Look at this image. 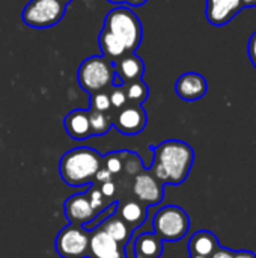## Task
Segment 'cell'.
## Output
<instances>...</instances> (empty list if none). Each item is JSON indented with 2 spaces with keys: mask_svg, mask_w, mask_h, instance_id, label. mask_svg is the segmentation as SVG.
Listing matches in <instances>:
<instances>
[{
  "mask_svg": "<svg viewBox=\"0 0 256 258\" xmlns=\"http://www.w3.org/2000/svg\"><path fill=\"white\" fill-rule=\"evenodd\" d=\"M235 258H256V255L252 251H237Z\"/></svg>",
  "mask_w": 256,
  "mask_h": 258,
  "instance_id": "obj_31",
  "label": "cell"
},
{
  "mask_svg": "<svg viewBox=\"0 0 256 258\" xmlns=\"http://www.w3.org/2000/svg\"><path fill=\"white\" fill-rule=\"evenodd\" d=\"M127 153H128V150H122V151H112V153L103 156V166L112 175L122 172L124 171V159H125Z\"/></svg>",
  "mask_w": 256,
  "mask_h": 258,
  "instance_id": "obj_22",
  "label": "cell"
},
{
  "mask_svg": "<svg viewBox=\"0 0 256 258\" xmlns=\"http://www.w3.org/2000/svg\"><path fill=\"white\" fill-rule=\"evenodd\" d=\"M208 91L207 79L199 73H184L175 83L177 95L184 101L201 100Z\"/></svg>",
  "mask_w": 256,
  "mask_h": 258,
  "instance_id": "obj_13",
  "label": "cell"
},
{
  "mask_svg": "<svg viewBox=\"0 0 256 258\" xmlns=\"http://www.w3.org/2000/svg\"><path fill=\"white\" fill-rule=\"evenodd\" d=\"M59 2H60V3H63V5L66 6V5H69V3H71L72 0H59Z\"/></svg>",
  "mask_w": 256,
  "mask_h": 258,
  "instance_id": "obj_35",
  "label": "cell"
},
{
  "mask_svg": "<svg viewBox=\"0 0 256 258\" xmlns=\"http://www.w3.org/2000/svg\"><path fill=\"white\" fill-rule=\"evenodd\" d=\"M244 9L241 0H207L205 15L210 24L225 26Z\"/></svg>",
  "mask_w": 256,
  "mask_h": 258,
  "instance_id": "obj_12",
  "label": "cell"
},
{
  "mask_svg": "<svg viewBox=\"0 0 256 258\" xmlns=\"http://www.w3.org/2000/svg\"><path fill=\"white\" fill-rule=\"evenodd\" d=\"M190 258H210V257H190Z\"/></svg>",
  "mask_w": 256,
  "mask_h": 258,
  "instance_id": "obj_36",
  "label": "cell"
},
{
  "mask_svg": "<svg viewBox=\"0 0 256 258\" xmlns=\"http://www.w3.org/2000/svg\"><path fill=\"white\" fill-rule=\"evenodd\" d=\"M109 92V97H110V104H112V113L115 110H119L121 107L127 106L128 104V100H127V94H125V88L124 85H112V88L107 91Z\"/></svg>",
  "mask_w": 256,
  "mask_h": 258,
  "instance_id": "obj_24",
  "label": "cell"
},
{
  "mask_svg": "<svg viewBox=\"0 0 256 258\" xmlns=\"http://www.w3.org/2000/svg\"><path fill=\"white\" fill-rule=\"evenodd\" d=\"M98 227L106 234H109L113 240H116L119 245H122V246H125L130 242V239H131L133 230L121 219V216L116 212L113 215L107 216Z\"/></svg>",
  "mask_w": 256,
  "mask_h": 258,
  "instance_id": "obj_19",
  "label": "cell"
},
{
  "mask_svg": "<svg viewBox=\"0 0 256 258\" xmlns=\"http://www.w3.org/2000/svg\"><path fill=\"white\" fill-rule=\"evenodd\" d=\"M66 6L59 0H30L21 14L23 21L33 29L56 26L65 15Z\"/></svg>",
  "mask_w": 256,
  "mask_h": 258,
  "instance_id": "obj_6",
  "label": "cell"
},
{
  "mask_svg": "<svg viewBox=\"0 0 256 258\" xmlns=\"http://www.w3.org/2000/svg\"><path fill=\"white\" fill-rule=\"evenodd\" d=\"M247 54H249V59L250 62L253 63L256 70V30L250 35L249 38V42H247Z\"/></svg>",
  "mask_w": 256,
  "mask_h": 258,
  "instance_id": "obj_28",
  "label": "cell"
},
{
  "mask_svg": "<svg viewBox=\"0 0 256 258\" xmlns=\"http://www.w3.org/2000/svg\"><path fill=\"white\" fill-rule=\"evenodd\" d=\"M107 2H110V3H127L128 0H107Z\"/></svg>",
  "mask_w": 256,
  "mask_h": 258,
  "instance_id": "obj_34",
  "label": "cell"
},
{
  "mask_svg": "<svg viewBox=\"0 0 256 258\" xmlns=\"http://www.w3.org/2000/svg\"><path fill=\"white\" fill-rule=\"evenodd\" d=\"M89 122H91V132L92 136H103L106 135L112 127V115L104 112H95L89 110Z\"/></svg>",
  "mask_w": 256,
  "mask_h": 258,
  "instance_id": "obj_21",
  "label": "cell"
},
{
  "mask_svg": "<svg viewBox=\"0 0 256 258\" xmlns=\"http://www.w3.org/2000/svg\"><path fill=\"white\" fill-rule=\"evenodd\" d=\"M65 130L68 136L74 141H86L92 136L91 122H89V110L74 109L63 119Z\"/></svg>",
  "mask_w": 256,
  "mask_h": 258,
  "instance_id": "obj_15",
  "label": "cell"
},
{
  "mask_svg": "<svg viewBox=\"0 0 256 258\" xmlns=\"http://www.w3.org/2000/svg\"><path fill=\"white\" fill-rule=\"evenodd\" d=\"M91 231L81 225L68 224L54 240L56 252L60 258H88Z\"/></svg>",
  "mask_w": 256,
  "mask_h": 258,
  "instance_id": "obj_7",
  "label": "cell"
},
{
  "mask_svg": "<svg viewBox=\"0 0 256 258\" xmlns=\"http://www.w3.org/2000/svg\"><path fill=\"white\" fill-rule=\"evenodd\" d=\"M63 210H65V216L68 219L69 224L74 225H88L91 224L95 218H98L97 212L92 209L88 192L83 194H75L71 195L69 198H66L65 204H63Z\"/></svg>",
  "mask_w": 256,
  "mask_h": 258,
  "instance_id": "obj_11",
  "label": "cell"
},
{
  "mask_svg": "<svg viewBox=\"0 0 256 258\" xmlns=\"http://www.w3.org/2000/svg\"><path fill=\"white\" fill-rule=\"evenodd\" d=\"M88 197H89V201H91V206H92V209L97 212V215H100V213H103L113 201H109L103 194H101V190L98 189V186H92L91 184V189L88 190ZM97 219V218H95Z\"/></svg>",
  "mask_w": 256,
  "mask_h": 258,
  "instance_id": "obj_23",
  "label": "cell"
},
{
  "mask_svg": "<svg viewBox=\"0 0 256 258\" xmlns=\"http://www.w3.org/2000/svg\"><path fill=\"white\" fill-rule=\"evenodd\" d=\"M152 227L154 234L163 242H178L187 236L190 230V218L187 212L178 206H164L155 212Z\"/></svg>",
  "mask_w": 256,
  "mask_h": 258,
  "instance_id": "obj_5",
  "label": "cell"
},
{
  "mask_svg": "<svg viewBox=\"0 0 256 258\" xmlns=\"http://www.w3.org/2000/svg\"><path fill=\"white\" fill-rule=\"evenodd\" d=\"M133 194L146 209L157 206L164 198V184L149 171L139 172L133 180Z\"/></svg>",
  "mask_w": 256,
  "mask_h": 258,
  "instance_id": "obj_9",
  "label": "cell"
},
{
  "mask_svg": "<svg viewBox=\"0 0 256 258\" xmlns=\"http://www.w3.org/2000/svg\"><path fill=\"white\" fill-rule=\"evenodd\" d=\"M219 248H220V243L216 234L207 230L196 231L189 240L190 257H211Z\"/></svg>",
  "mask_w": 256,
  "mask_h": 258,
  "instance_id": "obj_16",
  "label": "cell"
},
{
  "mask_svg": "<svg viewBox=\"0 0 256 258\" xmlns=\"http://www.w3.org/2000/svg\"><path fill=\"white\" fill-rule=\"evenodd\" d=\"M124 171L131 175L133 178L143 171V165H142V160L139 157L137 153H133V151H128L125 159H124Z\"/></svg>",
  "mask_w": 256,
  "mask_h": 258,
  "instance_id": "obj_26",
  "label": "cell"
},
{
  "mask_svg": "<svg viewBox=\"0 0 256 258\" xmlns=\"http://www.w3.org/2000/svg\"><path fill=\"white\" fill-rule=\"evenodd\" d=\"M148 0H128L127 3L131 5V6H142L143 3H146Z\"/></svg>",
  "mask_w": 256,
  "mask_h": 258,
  "instance_id": "obj_32",
  "label": "cell"
},
{
  "mask_svg": "<svg viewBox=\"0 0 256 258\" xmlns=\"http://www.w3.org/2000/svg\"><path fill=\"white\" fill-rule=\"evenodd\" d=\"M142 36L143 29L139 17L127 6H116L106 15L98 42L103 56L115 62L125 54L136 53Z\"/></svg>",
  "mask_w": 256,
  "mask_h": 258,
  "instance_id": "obj_1",
  "label": "cell"
},
{
  "mask_svg": "<svg viewBox=\"0 0 256 258\" xmlns=\"http://www.w3.org/2000/svg\"><path fill=\"white\" fill-rule=\"evenodd\" d=\"M101 166L103 156L98 151L91 147H77L60 157L59 175L69 187L91 186Z\"/></svg>",
  "mask_w": 256,
  "mask_h": 258,
  "instance_id": "obj_3",
  "label": "cell"
},
{
  "mask_svg": "<svg viewBox=\"0 0 256 258\" xmlns=\"http://www.w3.org/2000/svg\"><path fill=\"white\" fill-rule=\"evenodd\" d=\"M210 258H235V252L231 251V249H226V248H222L220 246Z\"/></svg>",
  "mask_w": 256,
  "mask_h": 258,
  "instance_id": "obj_30",
  "label": "cell"
},
{
  "mask_svg": "<svg viewBox=\"0 0 256 258\" xmlns=\"http://www.w3.org/2000/svg\"><path fill=\"white\" fill-rule=\"evenodd\" d=\"M98 189L101 190V194H103L109 201H110V198H113V197L116 195V184H115L113 180H112V181H107V183H103Z\"/></svg>",
  "mask_w": 256,
  "mask_h": 258,
  "instance_id": "obj_27",
  "label": "cell"
},
{
  "mask_svg": "<svg viewBox=\"0 0 256 258\" xmlns=\"http://www.w3.org/2000/svg\"><path fill=\"white\" fill-rule=\"evenodd\" d=\"M112 180H113V175H112L104 166H101V168L98 169L97 175H95V181H94V183L103 184V183H107V181H112Z\"/></svg>",
  "mask_w": 256,
  "mask_h": 258,
  "instance_id": "obj_29",
  "label": "cell"
},
{
  "mask_svg": "<svg viewBox=\"0 0 256 258\" xmlns=\"http://www.w3.org/2000/svg\"><path fill=\"white\" fill-rule=\"evenodd\" d=\"M112 124L119 133L134 136L145 130L148 124V115L140 104L128 103L127 106L112 113Z\"/></svg>",
  "mask_w": 256,
  "mask_h": 258,
  "instance_id": "obj_8",
  "label": "cell"
},
{
  "mask_svg": "<svg viewBox=\"0 0 256 258\" xmlns=\"http://www.w3.org/2000/svg\"><path fill=\"white\" fill-rule=\"evenodd\" d=\"M133 254L136 258H161L163 240L154 233H142L134 240Z\"/></svg>",
  "mask_w": 256,
  "mask_h": 258,
  "instance_id": "obj_17",
  "label": "cell"
},
{
  "mask_svg": "<svg viewBox=\"0 0 256 258\" xmlns=\"http://www.w3.org/2000/svg\"><path fill=\"white\" fill-rule=\"evenodd\" d=\"M151 151L154 154L152 165L146 169L163 184L178 186L186 181L195 162V151L187 142L169 139L158 145H151Z\"/></svg>",
  "mask_w": 256,
  "mask_h": 258,
  "instance_id": "obj_2",
  "label": "cell"
},
{
  "mask_svg": "<svg viewBox=\"0 0 256 258\" xmlns=\"http://www.w3.org/2000/svg\"><path fill=\"white\" fill-rule=\"evenodd\" d=\"M77 79L83 91L92 94L109 91L115 83V68L113 62L107 57L101 56H91L84 59L77 71Z\"/></svg>",
  "mask_w": 256,
  "mask_h": 258,
  "instance_id": "obj_4",
  "label": "cell"
},
{
  "mask_svg": "<svg viewBox=\"0 0 256 258\" xmlns=\"http://www.w3.org/2000/svg\"><path fill=\"white\" fill-rule=\"evenodd\" d=\"M124 88H125L127 100L131 104H140L142 106V103L146 101L149 97V88L142 79L131 82V83H127V85H124Z\"/></svg>",
  "mask_w": 256,
  "mask_h": 258,
  "instance_id": "obj_20",
  "label": "cell"
},
{
  "mask_svg": "<svg viewBox=\"0 0 256 258\" xmlns=\"http://www.w3.org/2000/svg\"><path fill=\"white\" fill-rule=\"evenodd\" d=\"M116 213L121 216V219L131 228L136 230L139 227H142L148 218V209L140 204L137 200H128L125 201L122 206L118 204Z\"/></svg>",
  "mask_w": 256,
  "mask_h": 258,
  "instance_id": "obj_18",
  "label": "cell"
},
{
  "mask_svg": "<svg viewBox=\"0 0 256 258\" xmlns=\"http://www.w3.org/2000/svg\"><path fill=\"white\" fill-rule=\"evenodd\" d=\"M115 77H118V85H127L136 80H140L145 73V63L136 53L125 54L113 62Z\"/></svg>",
  "mask_w": 256,
  "mask_h": 258,
  "instance_id": "obj_14",
  "label": "cell"
},
{
  "mask_svg": "<svg viewBox=\"0 0 256 258\" xmlns=\"http://www.w3.org/2000/svg\"><path fill=\"white\" fill-rule=\"evenodd\" d=\"M244 8H255L256 6V0H241Z\"/></svg>",
  "mask_w": 256,
  "mask_h": 258,
  "instance_id": "obj_33",
  "label": "cell"
},
{
  "mask_svg": "<svg viewBox=\"0 0 256 258\" xmlns=\"http://www.w3.org/2000/svg\"><path fill=\"white\" fill-rule=\"evenodd\" d=\"M89 110H95V112H104V113H110L112 115V104H110V97L107 91L103 92H97L91 95V109Z\"/></svg>",
  "mask_w": 256,
  "mask_h": 258,
  "instance_id": "obj_25",
  "label": "cell"
},
{
  "mask_svg": "<svg viewBox=\"0 0 256 258\" xmlns=\"http://www.w3.org/2000/svg\"><path fill=\"white\" fill-rule=\"evenodd\" d=\"M88 258H127L125 246L119 245L100 227L91 231Z\"/></svg>",
  "mask_w": 256,
  "mask_h": 258,
  "instance_id": "obj_10",
  "label": "cell"
}]
</instances>
